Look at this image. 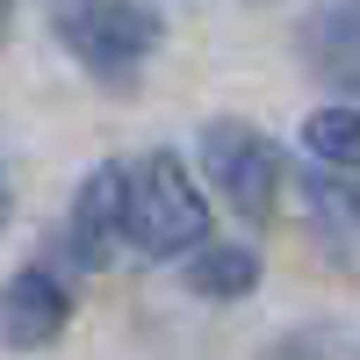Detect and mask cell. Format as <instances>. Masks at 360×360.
Returning a JSON list of instances; mask_svg holds the SVG:
<instances>
[{
	"label": "cell",
	"mask_w": 360,
	"mask_h": 360,
	"mask_svg": "<svg viewBox=\"0 0 360 360\" xmlns=\"http://www.w3.org/2000/svg\"><path fill=\"white\" fill-rule=\"evenodd\" d=\"M123 245L144 259H188L209 245V202L173 152H144L123 166Z\"/></svg>",
	"instance_id": "1"
},
{
	"label": "cell",
	"mask_w": 360,
	"mask_h": 360,
	"mask_svg": "<svg viewBox=\"0 0 360 360\" xmlns=\"http://www.w3.org/2000/svg\"><path fill=\"white\" fill-rule=\"evenodd\" d=\"M44 15H51V37L108 86H130L137 65L166 44L159 8H137V0H51Z\"/></svg>",
	"instance_id": "2"
},
{
	"label": "cell",
	"mask_w": 360,
	"mask_h": 360,
	"mask_svg": "<svg viewBox=\"0 0 360 360\" xmlns=\"http://www.w3.org/2000/svg\"><path fill=\"white\" fill-rule=\"evenodd\" d=\"M202 173H209V188L224 195L231 217H245V224H266V217H274L281 152H274V137H266V130L245 123V115H217V123H202Z\"/></svg>",
	"instance_id": "3"
},
{
	"label": "cell",
	"mask_w": 360,
	"mask_h": 360,
	"mask_svg": "<svg viewBox=\"0 0 360 360\" xmlns=\"http://www.w3.org/2000/svg\"><path fill=\"white\" fill-rule=\"evenodd\" d=\"M72 324V295L51 266H22L0 288V346L8 353H51Z\"/></svg>",
	"instance_id": "4"
},
{
	"label": "cell",
	"mask_w": 360,
	"mask_h": 360,
	"mask_svg": "<svg viewBox=\"0 0 360 360\" xmlns=\"http://www.w3.org/2000/svg\"><path fill=\"white\" fill-rule=\"evenodd\" d=\"M295 58L339 94H360V0H324L295 22Z\"/></svg>",
	"instance_id": "5"
},
{
	"label": "cell",
	"mask_w": 360,
	"mask_h": 360,
	"mask_svg": "<svg viewBox=\"0 0 360 360\" xmlns=\"http://www.w3.org/2000/svg\"><path fill=\"white\" fill-rule=\"evenodd\" d=\"M65 238H72V259L79 266H101L123 245V166H94L72 195V217H65Z\"/></svg>",
	"instance_id": "6"
},
{
	"label": "cell",
	"mask_w": 360,
	"mask_h": 360,
	"mask_svg": "<svg viewBox=\"0 0 360 360\" xmlns=\"http://www.w3.org/2000/svg\"><path fill=\"white\" fill-rule=\"evenodd\" d=\"M259 288V252L252 245H202L188 252V295L202 303H245Z\"/></svg>",
	"instance_id": "7"
},
{
	"label": "cell",
	"mask_w": 360,
	"mask_h": 360,
	"mask_svg": "<svg viewBox=\"0 0 360 360\" xmlns=\"http://www.w3.org/2000/svg\"><path fill=\"white\" fill-rule=\"evenodd\" d=\"M303 195H310L317 245L360 259V195H353V180H324V173H317V180H303Z\"/></svg>",
	"instance_id": "8"
},
{
	"label": "cell",
	"mask_w": 360,
	"mask_h": 360,
	"mask_svg": "<svg viewBox=\"0 0 360 360\" xmlns=\"http://www.w3.org/2000/svg\"><path fill=\"white\" fill-rule=\"evenodd\" d=\"M303 152L332 173H360V108H310L303 115Z\"/></svg>",
	"instance_id": "9"
},
{
	"label": "cell",
	"mask_w": 360,
	"mask_h": 360,
	"mask_svg": "<svg viewBox=\"0 0 360 360\" xmlns=\"http://www.w3.org/2000/svg\"><path fill=\"white\" fill-rule=\"evenodd\" d=\"M8 22H15V0H0V37H8Z\"/></svg>",
	"instance_id": "10"
},
{
	"label": "cell",
	"mask_w": 360,
	"mask_h": 360,
	"mask_svg": "<svg viewBox=\"0 0 360 360\" xmlns=\"http://www.w3.org/2000/svg\"><path fill=\"white\" fill-rule=\"evenodd\" d=\"M0 224H8V195H0Z\"/></svg>",
	"instance_id": "11"
}]
</instances>
